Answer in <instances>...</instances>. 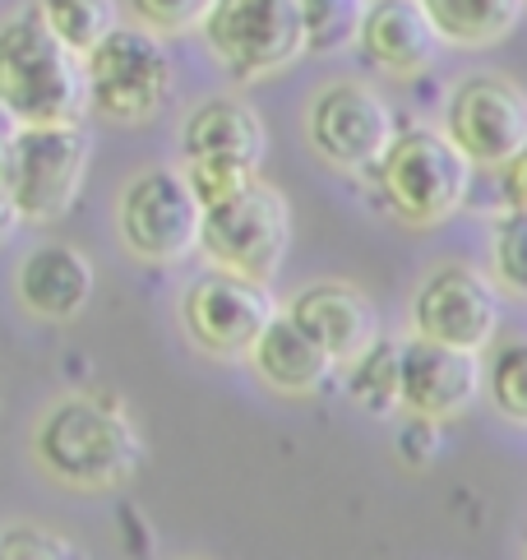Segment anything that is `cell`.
<instances>
[{
    "instance_id": "23",
    "label": "cell",
    "mask_w": 527,
    "mask_h": 560,
    "mask_svg": "<svg viewBox=\"0 0 527 560\" xmlns=\"http://www.w3.org/2000/svg\"><path fill=\"white\" fill-rule=\"evenodd\" d=\"M481 394L500 417L527 427V338H510L495 348L491 362H481Z\"/></svg>"
},
{
    "instance_id": "20",
    "label": "cell",
    "mask_w": 527,
    "mask_h": 560,
    "mask_svg": "<svg viewBox=\"0 0 527 560\" xmlns=\"http://www.w3.org/2000/svg\"><path fill=\"white\" fill-rule=\"evenodd\" d=\"M348 394L361 412L394 417L402 408V343L375 338V343L348 362Z\"/></svg>"
},
{
    "instance_id": "26",
    "label": "cell",
    "mask_w": 527,
    "mask_h": 560,
    "mask_svg": "<svg viewBox=\"0 0 527 560\" xmlns=\"http://www.w3.org/2000/svg\"><path fill=\"white\" fill-rule=\"evenodd\" d=\"M126 5L144 28L172 37V33H195L199 24H204L213 0H126Z\"/></svg>"
},
{
    "instance_id": "4",
    "label": "cell",
    "mask_w": 527,
    "mask_h": 560,
    "mask_svg": "<svg viewBox=\"0 0 527 560\" xmlns=\"http://www.w3.org/2000/svg\"><path fill=\"white\" fill-rule=\"evenodd\" d=\"M89 112L116 126H144L172 97V56L162 33L144 24H116L103 43L84 51Z\"/></svg>"
},
{
    "instance_id": "12",
    "label": "cell",
    "mask_w": 527,
    "mask_h": 560,
    "mask_svg": "<svg viewBox=\"0 0 527 560\" xmlns=\"http://www.w3.org/2000/svg\"><path fill=\"white\" fill-rule=\"evenodd\" d=\"M500 292L472 265H444L435 269L412 296V329L435 343H454L468 352H485L500 334Z\"/></svg>"
},
{
    "instance_id": "11",
    "label": "cell",
    "mask_w": 527,
    "mask_h": 560,
    "mask_svg": "<svg viewBox=\"0 0 527 560\" xmlns=\"http://www.w3.org/2000/svg\"><path fill=\"white\" fill-rule=\"evenodd\" d=\"M444 135L477 172H500L527 144V93L504 74H472L444 103Z\"/></svg>"
},
{
    "instance_id": "22",
    "label": "cell",
    "mask_w": 527,
    "mask_h": 560,
    "mask_svg": "<svg viewBox=\"0 0 527 560\" xmlns=\"http://www.w3.org/2000/svg\"><path fill=\"white\" fill-rule=\"evenodd\" d=\"M301 5V33H306L311 56H333L342 47H356L366 0H296Z\"/></svg>"
},
{
    "instance_id": "19",
    "label": "cell",
    "mask_w": 527,
    "mask_h": 560,
    "mask_svg": "<svg viewBox=\"0 0 527 560\" xmlns=\"http://www.w3.org/2000/svg\"><path fill=\"white\" fill-rule=\"evenodd\" d=\"M440 43L449 47H495L518 24L527 0H421Z\"/></svg>"
},
{
    "instance_id": "8",
    "label": "cell",
    "mask_w": 527,
    "mask_h": 560,
    "mask_svg": "<svg viewBox=\"0 0 527 560\" xmlns=\"http://www.w3.org/2000/svg\"><path fill=\"white\" fill-rule=\"evenodd\" d=\"M116 228L134 259H144V265H180V259L199 250L204 205L195 199L186 172L144 167L120 190Z\"/></svg>"
},
{
    "instance_id": "18",
    "label": "cell",
    "mask_w": 527,
    "mask_h": 560,
    "mask_svg": "<svg viewBox=\"0 0 527 560\" xmlns=\"http://www.w3.org/2000/svg\"><path fill=\"white\" fill-rule=\"evenodd\" d=\"M264 121L241 97H209L180 126V158H236V163H264Z\"/></svg>"
},
{
    "instance_id": "3",
    "label": "cell",
    "mask_w": 527,
    "mask_h": 560,
    "mask_svg": "<svg viewBox=\"0 0 527 560\" xmlns=\"http://www.w3.org/2000/svg\"><path fill=\"white\" fill-rule=\"evenodd\" d=\"M371 176H375L384 209H389L398 223L440 228L468 205L477 167L444 130L412 126V130L394 135L389 153L379 158V167Z\"/></svg>"
},
{
    "instance_id": "2",
    "label": "cell",
    "mask_w": 527,
    "mask_h": 560,
    "mask_svg": "<svg viewBox=\"0 0 527 560\" xmlns=\"http://www.w3.org/2000/svg\"><path fill=\"white\" fill-rule=\"evenodd\" d=\"M0 107L19 126L84 121V56L70 51L33 5L0 19Z\"/></svg>"
},
{
    "instance_id": "10",
    "label": "cell",
    "mask_w": 527,
    "mask_h": 560,
    "mask_svg": "<svg viewBox=\"0 0 527 560\" xmlns=\"http://www.w3.org/2000/svg\"><path fill=\"white\" fill-rule=\"evenodd\" d=\"M273 315L278 302L269 283H255V278H241L227 269L199 273L186 288V296H180V325H186L190 343L218 357V362L246 357Z\"/></svg>"
},
{
    "instance_id": "24",
    "label": "cell",
    "mask_w": 527,
    "mask_h": 560,
    "mask_svg": "<svg viewBox=\"0 0 527 560\" xmlns=\"http://www.w3.org/2000/svg\"><path fill=\"white\" fill-rule=\"evenodd\" d=\"M180 172H186V182H190L195 199L204 209H213V205H222V199H232V195H241L246 186L259 182V167L236 163V158H186Z\"/></svg>"
},
{
    "instance_id": "21",
    "label": "cell",
    "mask_w": 527,
    "mask_h": 560,
    "mask_svg": "<svg viewBox=\"0 0 527 560\" xmlns=\"http://www.w3.org/2000/svg\"><path fill=\"white\" fill-rule=\"evenodd\" d=\"M33 10L60 43H66L70 51H79V56H84L89 47H97L120 24L116 0H33Z\"/></svg>"
},
{
    "instance_id": "6",
    "label": "cell",
    "mask_w": 527,
    "mask_h": 560,
    "mask_svg": "<svg viewBox=\"0 0 527 560\" xmlns=\"http://www.w3.org/2000/svg\"><path fill=\"white\" fill-rule=\"evenodd\" d=\"M204 47L236 84L273 79L306 56L296 0H213L204 14Z\"/></svg>"
},
{
    "instance_id": "13",
    "label": "cell",
    "mask_w": 527,
    "mask_h": 560,
    "mask_svg": "<svg viewBox=\"0 0 527 560\" xmlns=\"http://www.w3.org/2000/svg\"><path fill=\"white\" fill-rule=\"evenodd\" d=\"M481 394V352L435 343V338H412L402 343V408L412 417L449 422L468 412Z\"/></svg>"
},
{
    "instance_id": "25",
    "label": "cell",
    "mask_w": 527,
    "mask_h": 560,
    "mask_svg": "<svg viewBox=\"0 0 527 560\" xmlns=\"http://www.w3.org/2000/svg\"><path fill=\"white\" fill-rule=\"evenodd\" d=\"M491 273L504 292L527 296V213L510 209L491 232Z\"/></svg>"
},
{
    "instance_id": "9",
    "label": "cell",
    "mask_w": 527,
    "mask_h": 560,
    "mask_svg": "<svg viewBox=\"0 0 527 560\" xmlns=\"http://www.w3.org/2000/svg\"><path fill=\"white\" fill-rule=\"evenodd\" d=\"M394 135H398L394 107L371 84H356V79L329 84L306 112L311 149L333 172H348V176H371L379 167V158L389 153Z\"/></svg>"
},
{
    "instance_id": "7",
    "label": "cell",
    "mask_w": 527,
    "mask_h": 560,
    "mask_svg": "<svg viewBox=\"0 0 527 560\" xmlns=\"http://www.w3.org/2000/svg\"><path fill=\"white\" fill-rule=\"evenodd\" d=\"M292 246V209L288 195L269 182H255L241 195L204 209L199 228V255L213 269H227L255 283H273Z\"/></svg>"
},
{
    "instance_id": "27",
    "label": "cell",
    "mask_w": 527,
    "mask_h": 560,
    "mask_svg": "<svg viewBox=\"0 0 527 560\" xmlns=\"http://www.w3.org/2000/svg\"><path fill=\"white\" fill-rule=\"evenodd\" d=\"M74 556H79V547L51 528L19 524V528L0 533V560H74Z\"/></svg>"
},
{
    "instance_id": "28",
    "label": "cell",
    "mask_w": 527,
    "mask_h": 560,
    "mask_svg": "<svg viewBox=\"0 0 527 560\" xmlns=\"http://www.w3.org/2000/svg\"><path fill=\"white\" fill-rule=\"evenodd\" d=\"M398 450H402V458H408L412 468H425L440 454V422H431V417H412V422L402 427V435H398Z\"/></svg>"
},
{
    "instance_id": "5",
    "label": "cell",
    "mask_w": 527,
    "mask_h": 560,
    "mask_svg": "<svg viewBox=\"0 0 527 560\" xmlns=\"http://www.w3.org/2000/svg\"><path fill=\"white\" fill-rule=\"evenodd\" d=\"M93 144L79 121L19 126L5 158V182L19 205V218L33 228H51L70 218L89 186Z\"/></svg>"
},
{
    "instance_id": "29",
    "label": "cell",
    "mask_w": 527,
    "mask_h": 560,
    "mask_svg": "<svg viewBox=\"0 0 527 560\" xmlns=\"http://www.w3.org/2000/svg\"><path fill=\"white\" fill-rule=\"evenodd\" d=\"M500 195H504V209L527 213V144L500 167Z\"/></svg>"
},
{
    "instance_id": "14",
    "label": "cell",
    "mask_w": 527,
    "mask_h": 560,
    "mask_svg": "<svg viewBox=\"0 0 527 560\" xmlns=\"http://www.w3.org/2000/svg\"><path fill=\"white\" fill-rule=\"evenodd\" d=\"M97 288L93 259L70 246V242H47L33 246L14 269V296L33 319L43 325H70L89 311Z\"/></svg>"
},
{
    "instance_id": "17",
    "label": "cell",
    "mask_w": 527,
    "mask_h": 560,
    "mask_svg": "<svg viewBox=\"0 0 527 560\" xmlns=\"http://www.w3.org/2000/svg\"><path fill=\"white\" fill-rule=\"evenodd\" d=\"M246 362L255 366V375L273 394H288V398H306V394L324 389L329 385V375H333V366H338L288 311H278L269 325H264V334L255 338V348L246 352Z\"/></svg>"
},
{
    "instance_id": "1",
    "label": "cell",
    "mask_w": 527,
    "mask_h": 560,
    "mask_svg": "<svg viewBox=\"0 0 527 560\" xmlns=\"http://www.w3.org/2000/svg\"><path fill=\"white\" fill-rule=\"evenodd\" d=\"M33 454L56 482L79 491H107L134 477L139 458H144V440L116 398L70 394L37 422Z\"/></svg>"
},
{
    "instance_id": "16",
    "label": "cell",
    "mask_w": 527,
    "mask_h": 560,
    "mask_svg": "<svg viewBox=\"0 0 527 560\" xmlns=\"http://www.w3.org/2000/svg\"><path fill=\"white\" fill-rule=\"evenodd\" d=\"M288 315L333 357L338 366H348L352 357H361L379 338L375 302L352 283H311V288H301L292 296Z\"/></svg>"
},
{
    "instance_id": "15",
    "label": "cell",
    "mask_w": 527,
    "mask_h": 560,
    "mask_svg": "<svg viewBox=\"0 0 527 560\" xmlns=\"http://www.w3.org/2000/svg\"><path fill=\"white\" fill-rule=\"evenodd\" d=\"M356 47L366 66L389 79H417L435 66L440 33L421 0H366V19H361Z\"/></svg>"
}]
</instances>
